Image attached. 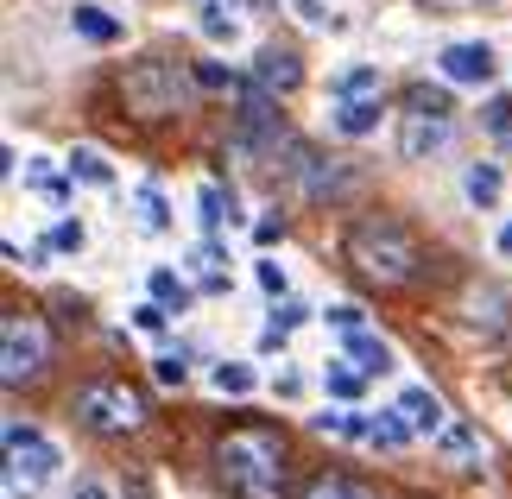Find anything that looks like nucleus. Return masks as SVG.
Here are the masks:
<instances>
[{
    "mask_svg": "<svg viewBox=\"0 0 512 499\" xmlns=\"http://www.w3.org/2000/svg\"><path fill=\"white\" fill-rule=\"evenodd\" d=\"M215 474L234 499H285L291 493V449L272 424H234L215 443Z\"/></svg>",
    "mask_w": 512,
    "mask_h": 499,
    "instance_id": "obj_1",
    "label": "nucleus"
},
{
    "mask_svg": "<svg viewBox=\"0 0 512 499\" xmlns=\"http://www.w3.org/2000/svg\"><path fill=\"white\" fill-rule=\"evenodd\" d=\"M342 253H348V266L380 291H405L424 266V253H418V241H411V228L399 215H361V222L348 228Z\"/></svg>",
    "mask_w": 512,
    "mask_h": 499,
    "instance_id": "obj_2",
    "label": "nucleus"
},
{
    "mask_svg": "<svg viewBox=\"0 0 512 499\" xmlns=\"http://www.w3.org/2000/svg\"><path fill=\"white\" fill-rule=\"evenodd\" d=\"M76 417L95 436H133L146 424V398L127 386V379H95V386L76 392Z\"/></svg>",
    "mask_w": 512,
    "mask_h": 499,
    "instance_id": "obj_3",
    "label": "nucleus"
},
{
    "mask_svg": "<svg viewBox=\"0 0 512 499\" xmlns=\"http://www.w3.org/2000/svg\"><path fill=\"white\" fill-rule=\"evenodd\" d=\"M45 367H51V329L38 316H7L0 323V379L19 392L32 379H45Z\"/></svg>",
    "mask_w": 512,
    "mask_h": 499,
    "instance_id": "obj_4",
    "label": "nucleus"
},
{
    "mask_svg": "<svg viewBox=\"0 0 512 499\" xmlns=\"http://www.w3.org/2000/svg\"><path fill=\"white\" fill-rule=\"evenodd\" d=\"M121 95H127V108L140 114V121L184 114V102H190V89H184V76H177V64H133V70L121 76Z\"/></svg>",
    "mask_w": 512,
    "mask_h": 499,
    "instance_id": "obj_5",
    "label": "nucleus"
},
{
    "mask_svg": "<svg viewBox=\"0 0 512 499\" xmlns=\"http://www.w3.org/2000/svg\"><path fill=\"white\" fill-rule=\"evenodd\" d=\"M51 468H57V449L45 443V436H38L32 424H7V487L13 493L26 487V499H32L51 481Z\"/></svg>",
    "mask_w": 512,
    "mask_h": 499,
    "instance_id": "obj_6",
    "label": "nucleus"
},
{
    "mask_svg": "<svg viewBox=\"0 0 512 499\" xmlns=\"http://www.w3.org/2000/svg\"><path fill=\"white\" fill-rule=\"evenodd\" d=\"M291 171L304 177V196H310V203H342V196L361 184L348 158H317V152H304V146H298V165H291Z\"/></svg>",
    "mask_w": 512,
    "mask_h": 499,
    "instance_id": "obj_7",
    "label": "nucleus"
},
{
    "mask_svg": "<svg viewBox=\"0 0 512 499\" xmlns=\"http://www.w3.org/2000/svg\"><path fill=\"white\" fill-rule=\"evenodd\" d=\"M443 146H449V114H424V108L399 114V158L405 165H424V158L443 152Z\"/></svg>",
    "mask_w": 512,
    "mask_h": 499,
    "instance_id": "obj_8",
    "label": "nucleus"
},
{
    "mask_svg": "<svg viewBox=\"0 0 512 499\" xmlns=\"http://www.w3.org/2000/svg\"><path fill=\"white\" fill-rule=\"evenodd\" d=\"M437 70H443V83L481 89V83H494V51H487V45H449L437 57Z\"/></svg>",
    "mask_w": 512,
    "mask_h": 499,
    "instance_id": "obj_9",
    "label": "nucleus"
},
{
    "mask_svg": "<svg viewBox=\"0 0 512 499\" xmlns=\"http://www.w3.org/2000/svg\"><path fill=\"white\" fill-rule=\"evenodd\" d=\"M253 76H260V83L272 89V95H291V89H298L304 83V70H298V57H291V51H260V57H253Z\"/></svg>",
    "mask_w": 512,
    "mask_h": 499,
    "instance_id": "obj_10",
    "label": "nucleus"
},
{
    "mask_svg": "<svg viewBox=\"0 0 512 499\" xmlns=\"http://www.w3.org/2000/svg\"><path fill=\"white\" fill-rule=\"evenodd\" d=\"M298 499H380V493H373L367 481H354V474H342V468H323V474L304 481Z\"/></svg>",
    "mask_w": 512,
    "mask_h": 499,
    "instance_id": "obj_11",
    "label": "nucleus"
},
{
    "mask_svg": "<svg viewBox=\"0 0 512 499\" xmlns=\"http://www.w3.org/2000/svg\"><path fill=\"white\" fill-rule=\"evenodd\" d=\"M399 411H405V424L418 430V436H437V430H443V398L424 392V386H411V392L399 398Z\"/></svg>",
    "mask_w": 512,
    "mask_h": 499,
    "instance_id": "obj_12",
    "label": "nucleus"
},
{
    "mask_svg": "<svg viewBox=\"0 0 512 499\" xmlns=\"http://www.w3.org/2000/svg\"><path fill=\"white\" fill-rule=\"evenodd\" d=\"M70 26H76V38H89V45H114V38H121V19L102 13V7H76Z\"/></svg>",
    "mask_w": 512,
    "mask_h": 499,
    "instance_id": "obj_13",
    "label": "nucleus"
},
{
    "mask_svg": "<svg viewBox=\"0 0 512 499\" xmlns=\"http://www.w3.org/2000/svg\"><path fill=\"white\" fill-rule=\"evenodd\" d=\"M348 361H361V373L373 379V373H386V367H392V354H386V342H380V335H367V329H348Z\"/></svg>",
    "mask_w": 512,
    "mask_h": 499,
    "instance_id": "obj_14",
    "label": "nucleus"
},
{
    "mask_svg": "<svg viewBox=\"0 0 512 499\" xmlns=\"http://www.w3.org/2000/svg\"><path fill=\"white\" fill-rule=\"evenodd\" d=\"M336 127H342L348 139H361V133H373V127H380V95H367V102H342V114H336Z\"/></svg>",
    "mask_w": 512,
    "mask_h": 499,
    "instance_id": "obj_15",
    "label": "nucleus"
},
{
    "mask_svg": "<svg viewBox=\"0 0 512 499\" xmlns=\"http://www.w3.org/2000/svg\"><path fill=\"white\" fill-rule=\"evenodd\" d=\"M367 95H380V70H373V64L336 76V102H367Z\"/></svg>",
    "mask_w": 512,
    "mask_h": 499,
    "instance_id": "obj_16",
    "label": "nucleus"
},
{
    "mask_svg": "<svg viewBox=\"0 0 512 499\" xmlns=\"http://www.w3.org/2000/svg\"><path fill=\"white\" fill-rule=\"evenodd\" d=\"M462 190H468V203L494 209V203H500V171H494V165H475V171L462 177Z\"/></svg>",
    "mask_w": 512,
    "mask_h": 499,
    "instance_id": "obj_17",
    "label": "nucleus"
},
{
    "mask_svg": "<svg viewBox=\"0 0 512 499\" xmlns=\"http://www.w3.org/2000/svg\"><path fill=\"white\" fill-rule=\"evenodd\" d=\"M411 436H418V430L405 424V411H386V417H373V436H367V443H380V449H405Z\"/></svg>",
    "mask_w": 512,
    "mask_h": 499,
    "instance_id": "obj_18",
    "label": "nucleus"
},
{
    "mask_svg": "<svg viewBox=\"0 0 512 499\" xmlns=\"http://www.w3.org/2000/svg\"><path fill=\"white\" fill-rule=\"evenodd\" d=\"M70 177H83V184H114L108 158H102V152H89V146H76V152H70Z\"/></svg>",
    "mask_w": 512,
    "mask_h": 499,
    "instance_id": "obj_19",
    "label": "nucleus"
},
{
    "mask_svg": "<svg viewBox=\"0 0 512 499\" xmlns=\"http://www.w3.org/2000/svg\"><path fill=\"white\" fill-rule=\"evenodd\" d=\"M196 209H203V228H222L228 215H234V203H228V190H222V184H203V196H196Z\"/></svg>",
    "mask_w": 512,
    "mask_h": 499,
    "instance_id": "obj_20",
    "label": "nucleus"
},
{
    "mask_svg": "<svg viewBox=\"0 0 512 499\" xmlns=\"http://www.w3.org/2000/svg\"><path fill=\"white\" fill-rule=\"evenodd\" d=\"M152 297H159V304H171V310H184L190 304V285H184V278H177V272H152Z\"/></svg>",
    "mask_w": 512,
    "mask_h": 499,
    "instance_id": "obj_21",
    "label": "nucleus"
},
{
    "mask_svg": "<svg viewBox=\"0 0 512 499\" xmlns=\"http://www.w3.org/2000/svg\"><path fill=\"white\" fill-rule=\"evenodd\" d=\"M361 367H348V361H329V373H323V386L329 392H336V398H354V392H361Z\"/></svg>",
    "mask_w": 512,
    "mask_h": 499,
    "instance_id": "obj_22",
    "label": "nucleus"
},
{
    "mask_svg": "<svg viewBox=\"0 0 512 499\" xmlns=\"http://www.w3.org/2000/svg\"><path fill=\"white\" fill-rule=\"evenodd\" d=\"M140 222H146L152 234H165V228H171V215H165V196H159V190H140Z\"/></svg>",
    "mask_w": 512,
    "mask_h": 499,
    "instance_id": "obj_23",
    "label": "nucleus"
},
{
    "mask_svg": "<svg viewBox=\"0 0 512 499\" xmlns=\"http://www.w3.org/2000/svg\"><path fill=\"white\" fill-rule=\"evenodd\" d=\"M215 392H228V398H241V392H253V373L247 367H215Z\"/></svg>",
    "mask_w": 512,
    "mask_h": 499,
    "instance_id": "obj_24",
    "label": "nucleus"
},
{
    "mask_svg": "<svg viewBox=\"0 0 512 499\" xmlns=\"http://www.w3.org/2000/svg\"><path fill=\"white\" fill-rule=\"evenodd\" d=\"M222 7H228V0H209V7H203V32H209V38H234V19H228Z\"/></svg>",
    "mask_w": 512,
    "mask_h": 499,
    "instance_id": "obj_25",
    "label": "nucleus"
},
{
    "mask_svg": "<svg viewBox=\"0 0 512 499\" xmlns=\"http://www.w3.org/2000/svg\"><path fill=\"white\" fill-rule=\"evenodd\" d=\"M51 247L57 253H83V222H57L51 228Z\"/></svg>",
    "mask_w": 512,
    "mask_h": 499,
    "instance_id": "obj_26",
    "label": "nucleus"
},
{
    "mask_svg": "<svg viewBox=\"0 0 512 499\" xmlns=\"http://www.w3.org/2000/svg\"><path fill=\"white\" fill-rule=\"evenodd\" d=\"M411 108H424V114H449V95H443V89H411Z\"/></svg>",
    "mask_w": 512,
    "mask_h": 499,
    "instance_id": "obj_27",
    "label": "nucleus"
},
{
    "mask_svg": "<svg viewBox=\"0 0 512 499\" xmlns=\"http://www.w3.org/2000/svg\"><path fill=\"white\" fill-rule=\"evenodd\" d=\"M152 367H159V379H165V386H184V354H159Z\"/></svg>",
    "mask_w": 512,
    "mask_h": 499,
    "instance_id": "obj_28",
    "label": "nucleus"
},
{
    "mask_svg": "<svg viewBox=\"0 0 512 499\" xmlns=\"http://www.w3.org/2000/svg\"><path fill=\"white\" fill-rule=\"evenodd\" d=\"M329 323H336L342 335H348V329H367V323H361V310H354V304H336V310H329Z\"/></svg>",
    "mask_w": 512,
    "mask_h": 499,
    "instance_id": "obj_29",
    "label": "nucleus"
},
{
    "mask_svg": "<svg viewBox=\"0 0 512 499\" xmlns=\"http://www.w3.org/2000/svg\"><path fill=\"white\" fill-rule=\"evenodd\" d=\"M279 234H285V215H266V222L253 228V241H260V247H272V241H279Z\"/></svg>",
    "mask_w": 512,
    "mask_h": 499,
    "instance_id": "obj_30",
    "label": "nucleus"
},
{
    "mask_svg": "<svg viewBox=\"0 0 512 499\" xmlns=\"http://www.w3.org/2000/svg\"><path fill=\"white\" fill-rule=\"evenodd\" d=\"M133 323H140V329H165V310H159V297H152V304H140V310H133Z\"/></svg>",
    "mask_w": 512,
    "mask_h": 499,
    "instance_id": "obj_31",
    "label": "nucleus"
},
{
    "mask_svg": "<svg viewBox=\"0 0 512 499\" xmlns=\"http://www.w3.org/2000/svg\"><path fill=\"white\" fill-rule=\"evenodd\" d=\"M260 285H266L272 297H285V272H279V266H260Z\"/></svg>",
    "mask_w": 512,
    "mask_h": 499,
    "instance_id": "obj_32",
    "label": "nucleus"
},
{
    "mask_svg": "<svg viewBox=\"0 0 512 499\" xmlns=\"http://www.w3.org/2000/svg\"><path fill=\"white\" fill-rule=\"evenodd\" d=\"M76 499H108V493L95 487V481H83V487H76Z\"/></svg>",
    "mask_w": 512,
    "mask_h": 499,
    "instance_id": "obj_33",
    "label": "nucleus"
},
{
    "mask_svg": "<svg viewBox=\"0 0 512 499\" xmlns=\"http://www.w3.org/2000/svg\"><path fill=\"white\" fill-rule=\"evenodd\" d=\"M500 253H512V222H506V228H500Z\"/></svg>",
    "mask_w": 512,
    "mask_h": 499,
    "instance_id": "obj_34",
    "label": "nucleus"
}]
</instances>
